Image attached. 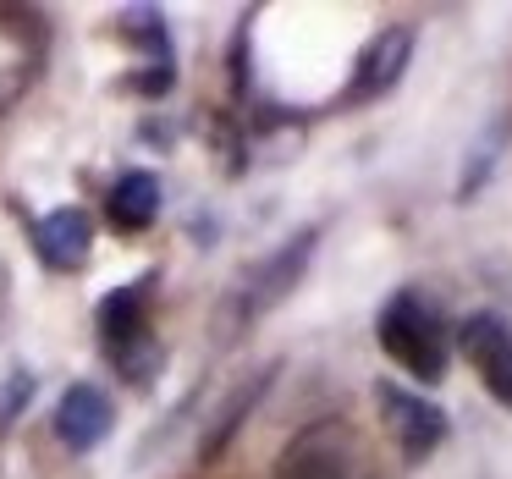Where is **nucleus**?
Wrapping results in <instances>:
<instances>
[{
	"label": "nucleus",
	"instance_id": "nucleus-1",
	"mask_svg": "<svg viewBox=\"0 0 512 479\" xmlns=\"http://www.w3.org/2000/svg\"><path fill=\"white\" fill-rule=\"evenodd\" d=\"M375 336H380V353L419 386H435L446 375V364H452V325H446L441 303L419 287H397L380 303Z\"/></svg>",
	"mask_w": 512,
	"mask_h": 479
},
{
	"label": "nucleus",
	"instance_id": "nucleus-2",
	"mask_svg": "<svg viewBox=\"0 0 512 479\" xmlns=\"http://www.w3.org/2000/svg\"><path fill=\"white\" fill-rule=\"evenodd\" d=\"M94 331H100L105 358L127 386H149L166 369V347H160L155 320H149V281H127V287L105 292L100 309H94Z\"/></svg>",
	"mask_w": 512,
	"mask_h": 479
},
{
	"label": "nucleus",
	"instance_id": "nucleus-3",
	"mask_svg": "<svg viewBox=\"0 0 512 479\" xmlns=\"http://www.w3.org/2000/svg\"><path fill=\"white\" fill-rule=\"evenodd\" d=\"M270 479H380V468L347 419H314L281 446Z\"/></svg>",
	"mask_w": 512,
	"mask_h": 479
},
{
	"label": "nucleus",
	"instance_id": "nucleus-4",
	"mask_svg": "<svg viewBox=\"0 0 512 479\" xmlns=\"http://www.w3.org/2000/svg\"><path fill=\"white\" fill-rule=\"evenodd\" d=\"M314 243H320V226H303L292 243H281L276 254H265L259 265H248L243 276H237V287L226 292V314H232V331H248L254 320H265L270 309H276L281 298H287L292 287L303 281V270H309V254Z\"/></svg>",
	"mask_w": 512,
	"mask_h": 479
},
{
	"label": "nucleus",
	"instance_id": "nucleus-5",
	"mask_svg": "<svg viewBox=\"0 0 512 479\" xmlns=\"http://www.w3.org/2000/svg\"><path fill=\"white\" fill-rule=\"evenodd\" d=\"M45 61H50L45 12L0 0V116H12L34 94V83L45 78Z\"/></svg>",
	"mask_w": 512,
	"mask_h": 479
},
{
	"label": "nucleus",
	"instance_id": "nucleus-6",
	"mask_svg": "<svg viewBox=\"0 0 512 479\" xmlns=\"http://www.w3.org/2000/svg\"><path fill=\"white\" fill-rule=\"evenodd\" d=\"M375 408H380V424H386V435L397 441V452H402L408 468L424 463V457L446 441V413L435 408L424 391H408V386H397V380H380Z\"/></svg>",
	"mask_w": 512,
	"mask_h": 479
},
{
	"label": "nucleus",
	"instance_id": "nucleus-7",
	"mask_svg": "<svg viewBox=\"0 0 512 479\" xmlns=\"http://www.w3.org/2000/svg\"><path fill=\"white\" fill-rule=\"evenodd\" d=\"M408 61H413V28L408 23H391V28H380L375 39H369L364 50H358V61H353V78H347V89H342V111H358V105H375V100H386L391 89L402 83V72H408Z\"/></svg>",
	"mask_w": 512,
	"mask_h": 479
},
{
	"label": "nucleus",
	"instance_id": "nucleus-8",
	"mask_svg": "<svg viewBox=\"0 0 512 479\" xmlns=\"http://www.w3.org/2000/svg\"><path fill=\"white\" fill-rule=\"evenodd\" d=\"M457 347H463V358L474 364L479 386H485L501 408H512V320H501V314H490V309L468 314L463 331H457Z\"/></svg>",
	"mask_w": 512,
	"mask_h": 479
},
{
	"label": "nucleus",
	"instance_id": "nucleus-9",
	"mask_svg": "<svg viewBox=\"0 0 512 479\" xmlns=\"http://www.w3.org/2000/svg\"><path fill=\"white\" fill-rule=\"evenodd\" d=\"M111 424H116V408H111V397H105L94 380H78V386H67L61 391V402H56V441L67 446V452H94V446L111 435Z\"/></svg>",
	"mask_w": 512,
	"mask_h": 479
},
{
	"label": "nucleus",
	"instance_id": "nucleus-10",
	"mask_svg": "<svg viewBox=\"0 0 512 479\" xmlns=\"http://www.w3.org/2000/svg\"><path fill=\"white\" fill-rule=\"evenodd\" d=\"M28 237H34L39 259H45L50 270H83L89 265V248H94V221L78 204H61V210L28 221Z\"/></svg>",
	"mask_w": 512,
	"mask_h": 479
},
{
	"label": "nucleus",
	"instance_id": "nucleus-11",
	"mask_svg": "<svg viewBox=\"0 0 512 479\" xmlns=\"http://www.w3.org/2000/svg\"><path fill=\"white\" fill-rule=\"evenodd\" d=\"M105 215H111L116 232H144V226H155L160 215V177L155 171H122V177L111 182V193H105Z\"/></svg>",
	"mask_w": 512,
	"mask_h": 479
},
{
	"label": "nucleus",
	"instance_id": "nucleus-12",
	"mask_svg": "<svg viewBox=\"0 0 512 479\" xmlns=\"http://www.w3.org/2000/svg\"><path fill=\"white\" fill-rule=\"evenodd\" d=\"M28 397H34V375H12V380H6V391H0V424H12L17 413H23Z\"/></svg>",
	"mask_w": 512,
	"mask_h": 479
}]
</instances>
